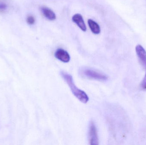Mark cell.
<instances>
[{
    "label": "cell",
    "mask_w": 146,
    "mask_h": 145,
    "mask_svg": "<svg viewBox=\"0 0 146 145\" xmlns=\"http://www.w3.org/2000/svg\"><path fill=\"white\" fill-rule=\"evenodd\" d=\"M60 75L69 86L73 94L82 103H87L89 100L88 96L84 91L76 87L74 83L72 76L64 71H61Z\"/></svg>",
    "instance_id": "1"
},
{
    "label": "cell",
    "mask_w": 146,
    "mask_h": 145,
    "mask_svg": "<svg viewBox=\"0 0 146 145\" xmlns=\"http://www.w3.org/2000/svg\"><path fill=\"white\" fill-rule=\"evenodd\" d=\"M81 73L85 77L93 80L106 81L108 79V77L106 75L88 68L83 69L82 70Z\"/></svg>",
    "instance_id": "2"
},
{
    "label": "cell",
    "mask_w": 146,
    "mask_h": 145,
    "mask_svg": "<svg viewBox=\"0 0 146 145\" xmlns=\"http://www.w3.org/2000/svg\"><path fill=\"white\" fill-rule=\"evenodd\" d=\"M88 139L89 144L91 145L99 144L98 137V132L95 124L93 122H91L89 125L88 130Z\"/></svg>",
    "instance_id": "3"
},
{
    "label": "cell",
    "mask_w": 146,
    "mask_h": 145,
    "mask_svg": "<svg viewBox=\"0 0 146 145\" xmlns=\"http://www.w3.org/2000/svg\"><path fill=\"white\" fill-rule=\"evenodd\" d=\"M54 55L57 59L64 63H68L71 58L69 53L62 49H57L55 52Z\"/></svg>",
    "instance_id": "4"
},
{
    "label": "cell",
    "mask_w": 146,
    "mask_h": 145,
    "mask_svg": "<svg viewBox=\"0 0 146 145\" xmlns=\"http://www.w3.org/2000/svg\"><path fill=\"white\" fill-rule=\"evenodd\" d=\"M137 56L143 67L146 69V51L142 46L138 45L135 47Z\"/></svg>",
    "instance_id": "5"
},
{
    "label": "cell",
    "mask_w": 146,
    "mask_h": 145,
    "mask_svg": "<svg viewBox=\"0 0 146 145\" xmlns=\"http://www.w3.org/2000/svg\"><path fill=\"white\" fill-rule=\"evenodd\" d=\"M72 20L74 23H75L78 27L83 31H86V26L84 22V20L82 16L79 14H76L72 17Z\"/></svg>",
    "instance_id": "6"
},
{
    "label": "cell",
    "mask_w": 146,
    "mask_h": 145,
    "mask_svg": "<svg viewBox=\"0 0 146 145\" xmlns=\"http://www.w3.org/2000/svg\"><path fill=\"white\" fill-rule=\"evenodd\" d=\"M41 12L45 18H47L49 20H54L56 19V15L55 13L52 10L48 7H43L41 8Z\"/></svg>",
    "instance_id": "7"
},
{
    "label": "cell",
    "mask_w": 146,
    "mask_h": 145,
    "mask_svg": "<svg viewBox=\"0 0 146 145\" xmlns=\"http://www.w3.org/2000/svg\"><path fill=\"white\" fill-rule=\"evenodd\" d=\"M88 23L90 30L94 34L98 35L100 33V27L98 23L92 19H88Z\"/></svg>",
    "instance_id": "8"
},
{
    "label": "cell",
    "mask_w": 146,
    "mask_h": 145,
    "mask_svg": "<svg viewBox=\"0 0 146 145\" xmlns=\"http://www.w3.org/2000/svg\"><path fill=\"white\" fill-rule=\"evenodd\" d=\"M7 5L4 0H0V13H3L6 11Z\"/></svg>",
    "instance_id": "9"
},
{
    "label": "cell",
    "mask_w": 146,
    "mask_h": 145,
    "mask_svg": "<svg viewBox=\"0 0 146 145\" xmlns=\"http://www.w3.org/2000/svg\"><path fill=\"white\" fill-rule=\"evenodd\" d=\"M27 22L29 24H33L35 22V18L32 15H29L27 18Z\"/></svg>",
    "instance_id": "10"
},
{
    "label": "cell",
    "mask_w": 146,
    "mask_h": 145,
    "mask_svg": "<svg viewBox=\"0 0 146 145\" xmlns=\"http://www.w3.org/2000/svg\"><path fill=\"white\" fill-rule=\"evenodd\" d=\"M140 87L143 90H146V72L143 80L141 83Z\"/></svg>",
    "instance_id": "11"
}]
</instances>
